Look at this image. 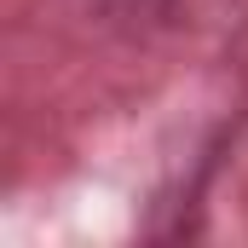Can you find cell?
<instances>
[{"instance_id":"1","label":"cell","mask_w":248,"mask_h":248,"mask_svg":"<svg viewBox=\"0 0 248 248\" xmlns=\"http://www.w3.org/2000/svg\"><path fill=\"white\" fill-rule=\"evenodd\" d=\"M98 17H110V23H127V29H139V23H156V17H168L173 12V0H87Z\"/></svg>"}]
</instances>
